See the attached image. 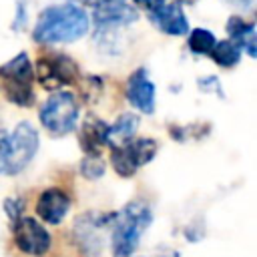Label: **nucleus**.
Wrapping results in <instances>:
<instances>
[{"label":"nucleus","instance_id":"14","mask_svg":"<svg viewBox=\"0 0 257 257\" xmlns=\"http://www.w3.org/2000/svg\"><path fill=\"white\" fill-rule=\"evenodd\" d=\"M139 114L135 112H122L112 124H108L106 128V147H116L122 145L126 141H131L139 128Z\"/></svg>","mask_w":257,"mask_h":257},{"label":"nucleus","instance_id":"1","mask_svg":"<svg viewBox=\"0 0 257 257\" xmlns=\"http://www.w3.org/2000/svg\"><path fill=\"white\" fill-rule=\"evenodd\" d=\"M88 14L74 4L48 6L40 12L32 38L38 44L74 42L88 32Z\"/></svg>","mask_w":257,"mask_h":257},{"label":"nucleus","instance_id":"24","mask_svg":"<svg viewBox=\"0 0 257 257\" xmlns=\"http://www.w3.org/2000/svg\"><path fill=\"white\" fill-rule=\"evenodd\" d=\"M84 6L90 8H98V6H106V4H118V2H126V0H80Z\"/></svg>","mask_w":257,"mask_h":257},{"label":"nucleus","instance_id":"18","mask_svg":"<svg viewBox=\"0 0 257 257\" xmlns=\"http://www.w3.org/2000/svg\"><path fill=\"white\" fill-rule=\"evenodd\" d=\"M110 165H112L114 173L118 177H122V179H131L139 171V167L133 161V157H131V153H128L124 143L116 145V147H110Z\"/></svg>","mask_w":257,"mask_h":257},{"label":"nucleus","instance_id":"12","mask_svg":"<svg viewBox=\"0 0 257 257\" xmlns=\"http://www.w3.org/2000/svg\"><path fill=\"white\" fill-rule=\"evenodd\" d=\"M137 18H139V12L133 6H128L126 2L98 6V8H94V14H92L94 26L98 30H108V28H114V26H124V24L135 22Z\"/></svg>","mask_w":257,"mask_h":257},{"label":"nucleus","instance_id":"4","mask_svg":"<svg viewBox=\"0 0 257 257\" xmlns=\"http://www.w3.org/2000/svg\"><path fill=\"white\" fill-rule=\"evenodd\" d=\"M78 116H80L78 98L68 90H56L42 102V106L38 110L40 124L52 137H62V135H68L70 131H74Z\"/></svg>","mask_w":257,"mask_h":257},{"label":"nucleus","instance_id":"13","mask_svg":"<svg viewBox=\"0 0 257 257\" xmlns=\"http://www.w3.org/2000/svg\"><path fill=\"white\" fill-rule=\"evenodd\" d=\"M227 34L251 58L257 56V32H255V24L245 22L241 16H231L227 20Z\"/></svg>","mask_w":257,"mask_h":257},{"label":"nucleus","instance_id":"20","mask_svg":"<svg viewBox=\"0 0 257 257\" xmlns=\"http://www.w3.org/2000/svg\"><path fill=\"white\" fill-rule=\"evenodd\" d=\"M78 169L86 181H98L106 171V163L100 159V155H84Z\"/></svg>","mask_w":257,"mask_h":257},{"label":"nucleus","instance_id":"15","mask_svg":"<svg viewBox=\"0 0 257 257\" xmlns=\"http://www.w3.org/2000/svg\"><path fill=\"white\" fill-rule=\"evenodd\" d=\"M0 78L20 80V82H30L32 84L34 68H32V62H30V56L26 52H20L14 58H10L6 64L0 66Z\"/></svg>","mask_w":257,"mask_h":257},{"label":"nucleus","instance_id":"16","mask_svg":"<svg viewBox=\"0 0 257 257\" xmlns=\"http://www.w3.org/2000/svg\"><path fill=\"white\" fill-rule=\"evenodd\" d=\"M124 145H126V149H128V153H131V157H133V161L137 163L139 169L149 165L155 159V155L159 153V143L151 137H139V139L133 137Z\"/></svg>","mask_w":257,"mask_h":257},{"label":"nucleus","instance_id":"7","mask_svg":"<svg viewBox=\"0 0 257 257\" xmlns=\"http://www.w3.org/2000/svg\"><path fill=\"white\" fill-rule=\"evenodd\" d=\"M12 239L14 245L30 257H42L44 253H48L52 245V235L48 233V229L34 217L24 215L12 223Z\"/></svg>","mask_w":257,"mask_h":257},{"label":"nucleus","instance_id":"23","mask_svg":"<svg viewBox=\"0 0 257 257\" xmlns=\"http://www.w3.org/2000/svg\"><path fill=\"white\" fill-rule=\"evenodd\" d=\"M163 2H165V0H135V4H137V6H141V8L149 10V12L157 10V8H159Z\"/></svg>","mask_w":257,"mask_h":257},{"label":"nucleus","instance_id":"9","mask_svg":"<svg viewBox=\"0 0 257 257\" xmlns=\"http://www.w3.org/2000/svg\"><path fill=\"white\" fill-rule=\"evenodd\" d=\"M34 211L46 225H60L70 211V197L60 187L44 189L34 205Z\"/></svg>","mask_w":257,"mask_h":257},{"label":"nucleus","instance_id":"10","mask_svg":"<svg viewBox=\"0 0 257 257\" xmlns=\"http://www.w3.org/2000/svg\"><path fill=\"white\" fill-rule=\"evenodd\" d=\"M149 18L161 32H165L169 36H183V34L189 32L187 16H185L183 8L175 2L165 0L157 10L149 12Z\"/></svg>","mask_w":257,"mask_h":257},{"label":"nucleus","instance_id":"17","mask_svg":"<svg viewBox=\"0 0 257 257\" xmlns=\"http://www.w3.org/2000/svg\"><path fill=\"white\" fill-rule=\"evenodd\" d=\"M209 56L213 58V62L221 68H233L239 60H241V48L229 38V40H217L215 46L211 48Z\"/></svg>","mask_w":257,"mask_h":257},{"label":"nucleus","instance_id":"2","mask_svg":"<svg viewBox=\"0 0 257 257\" xmlns=\"http://www.w3.org/2000/svg\"><path fill=\"white\" fill-rule=\"evenodd\" d=\"M153 223V209L143 199L128 201L120 211H114L110 223V251L114 257H133L139 249L143 233Z\"/></svg>","mask_w":257,"mask_h":257},{"label":"nucleus","instance_id":"19","mask_svg":"<svg viewBox=\"0 0 257 257\" xmlns=\"http://www.w3.org/2000/svg\"><path fill=\"white\" fill-rule=\"evenodd\" d=\"M189 34V40H187V46L193 54H209L211 48L215 46L217 38L211 30L207 28H193L187 32Z\"/></svg>","mask_w":257,"mask_h":257},{"label":"nucleus","instance_id":"6","mask_svg":"<svg viewBox=\"0 0 257 257\" xmlns=\"http://www.w3.org/2000/svg\"><path fill=\"white\" fill-rule=\"evenodd\" d=\"M114 213H82L74 219L72 225V235L74 241L78 243L80 251L84 255H94L100 253L102 243L106 241V233L110 231V223H112Z\"/></svg>","mask_w":257,"mask_h":257},{"label":"nucleus","instance_id":"5","mask_svg":"<svg viewBox=\"0 0 257 257\" xmlns=\"http://www.w3.org/2000/svg\"><path fill=\"white\" fill-rule=\"evenodd\" d=\"M34 78L46 90H58L62 86H70L80 80L78 64L62 52H42L36 58Z\"/></svg>","mask_w":257,"mask_h":257},{"label":"nucleus","instance_id":"3","mask_svg":"<svg viewBox=\"0 0 257 257\" xmlns=\"http://www.w3.org/2000/svg\"><path fill=\"white\" fill-rule=\"evenodd\" d=\"M38 147V131L28 120H20L10 133L0 131V173L10 177L22 173L36 157Z\"/></svg>","mask_w":257,"mask_h":257},{"label":"nucleus","instance_id":"25","mask_svg":"<svg viewBox=\"0 0 257 257\" xmlns=\"http://www.w3.org/2000/svg\"><path fill=\"white\" fill-rule=\"evenodd\" d=\"M225 2H229L235 8H249L253 4V0H225Z\"/></svg>","mask_w":257,"mask_h":257},{"label":"nucleus","instance_id":"8","mask_svg":"<svg viewBox=\"0 0 257 257\" xmlns=\"http://www.w3.org/2000/svg\"><path fill=\"white\" fill-rule=\"evenodd\" d=\"M157 88L153 80L149 78V72L145 68H137L128 80H126V100L143 114H153L155 112V102H157Z\"/></svg>","mask_w":257,"mask_h":257},{"label":"nucleus","instance_id":"11","mask_svg":"<svg viewBox=\"0 0 257 257\" xmlns=\"http://www.w3.org/2000/svg\"><path fill=\"white\" fill-rule=\"evenodd\" d=\"M106 128L108 124L96 114H86L78 131V147L84 155H100L106 147Z\"/></svg>","mask_w":257,"mask_h":257},{"label":"nucleus","instance_id":"21","mask_svg":"<svg viewBox=\"0 0 257 257\" xmlns=\"http://www.w3.org/2000/svg\"><path fill=\"white\" fill-rule=\"evenodd\" d=\"M24 211V199L22 197H8L4 199V213L8 215L10 223H14L18 217H22Z\"/></svg>","mask_w":257,"mask_h":257},{"label":"nucleus","instance_id":"22","mask_svg":"<svg viewBox=\"0 0 257 257\" xmlns=\"http://www.w3.org/2000/svg\"><path fill=\"white\" fill-rule=\"evenodd\" d=\"M199 88L205 90V92H213L215 90L219 96H223V90L219 86V78L217 76H203V78H199Z\"/></svg>","mask_w":257,"mask_h":257}]
</instances>
